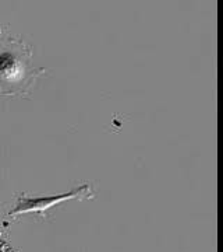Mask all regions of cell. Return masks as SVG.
Wrapping results in <instances>:
<instances>
[{"mask_svg": "<svg viewBox=\"0 0 223 252\" xmlns=\"http://www.w3.org/2000/svg\"><path fill=\"white\" fill-rule=\"evenodd\" d=\"M0 32H1V28H0Z\"/></svg>", "mask_w": 223, "mask_h": 252, "instance_id": "3", "label": "cell"}, {"mask_svg": "<svg viewBox=\"0 0 223 252\" xmlns=\"http://www.w3.org/2000/svg\"><path fill=\"white\" fill-rule=\"evenodd\" d=\"M92 192L91 187L88 184L81 185L78 188L73 189L69 193H62V195H54V196H28V195H20L17 200L16 207L10 212L7 216L10 219L28 215V213H38L41 217L46 216L48 209L60 205L66 200L70 199H84V198H92Z\"/></svg>", "mask_w": 223, "mask_h": 252, "instance_id": "2", "label": "cell"}, {"mask_svg": "<svg viewBox=\"0 0 223 252\" xmlns=\"http://www.w3.org/2000/svg\"><path fill=\"white\" fill-rule=\"evenodd\" d=\"M32 52L17 38L0 48V93L4 95H25L44 69L31 63Z\"/></svg>", "mask_w": 223, "mask_h": 252, "instance_id": "1", "label": "cell"}]
</instances>
